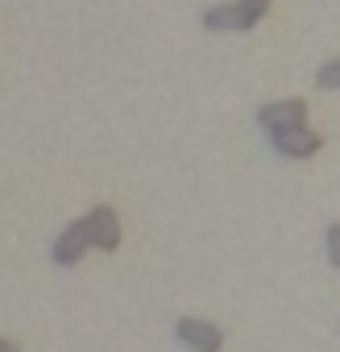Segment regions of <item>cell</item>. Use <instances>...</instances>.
<instances>
[{"instance_id":"cell-1","label":"cell","mask_w":340,"mask_h":352,"mask_svg":"<svg viewBox=\"0 0 340 352\" xmlns=\"http://www.w3.org/2000/svg\"><path fill=\"white\" fill-rule=\"evenodd\" d=\"M303 116H307V100H299V96H290V100H278V104H266V108L257 112L262 129H270V133L299 129V124H303Z\"/></svg>"},{"instance_id":"cell-2","label":"cell","mask_w":340,"mask_h":352,"mask_svg":"<svg viewBox=\"0 0 340 352\" xmlns=\"http://www.w3.org/2000/svg\"><path fill=\"white\" fill-rule=\"evenodd\" d=\"M83 224H87V241H92V249L112 253V249L120 245V220H116L112 208H96V212H87Z\"/></svg>"},{"instance_id":"cell-3","label":"cell","mask_w":340,"mask_h":352,"mask_svg":"<svg viewBox=\"0 0 340 352\" xmlns=\"http://www.w3.org/2000/svg\"><path fill=\"white\" fill-rule=\"evenodd\" d=\"M179 340L187 344V348H195V352H220L224 348V331L216 327V323H208V319H179Z\"/></svg>"},{"instance_id":"cell-4","label":"cell","mask_w":340,"mask_h":352,"mask_svg":"<svg viewBox=\"0 0 340 352\" xmlns=\"http://www.w3.org/2000/svg\"><path fill=\"white\" fill-rule=\"evenodd\" d=\"M204 25H208V30H253L257 17L237 0V5H212V9L204 13Z\"/></svg>"},{"instance_id":"cell-5","label":"cell","mask_w":340,"mask_h":352,"mask_svg":"<svg viewBox=\"0 0 340 352\" xmlns=\"http://www.w3.org/2000/svg\"><path fill=\"white\" fill-rule=\"evenodd\" d=\"M274 149H278L282 157H311V153L319 149V137H315L307 124H299V129L274 133Z\"/></svg>"},{"instance_id":"cell-6","label":"cell","mask_w":340,"mask_h":352,"mask_svg":"<svg viewBox=\"0 0 340 352\" xmlns=\"http://www.w3.org/2000/svg\"><path fill=\"white\" fill-rule=\"evenodd\" d=\"M87 249H92V241H87V224L79 220V224H71V228L54 241V261H59V265H75Z\"/></svg>"},{"instance_id":"cell-7","label":"cell","mask_w":340,"mask_h":352,"mask_svg":"<svg viewBox=\"0 0 340 352\" xmlns=\"http://www.w3.org/2000/svg\"><path fill=\"white\" fill-rule=\"evenodd\" d=\"M315 87H323V91H340V58H332V63H323V67L315 71Z\"/></svg>"},{"instance_id":"cell-8","label":"cell","mask_w":340,"mask_h":352,"mask_svg":"<svg viewBox=\"0 0 340 352\" xmlns=\"http://www.w3.org/2000/svg\"><path fill=\"white\" fill-rule=\"evenodd\" d=\"M328 261L340 270V224H332V228H328Z\"/></svg>"},{"instance_id":"cell-9","label":"cell","mask_w":340,"mask_h":352,"mask_svg":"<svg viewBox=\"0 0 340 352\" xmlns=\"http://www.w3.org/2000/svg\"><path fill=\"white\" fill-rule=\"evenodd\" d=\"M241 5H245V9L262 21V17H266V9H270V0H241Z\"/></svg>"},{"instance_id":"cell-10","label":"cell","mask_w":340,"mask_h":352,"mask_svg":"<svg viewBox=\"0 0 340 352\" xmlns=\"http://www.w3.org/2000/svg\"><path fill=\"white\" fill-rule=\"evenodd\" d=\"M0 352H21L17 344H9V340H0Z\"/></svg>"}]
</instances>
